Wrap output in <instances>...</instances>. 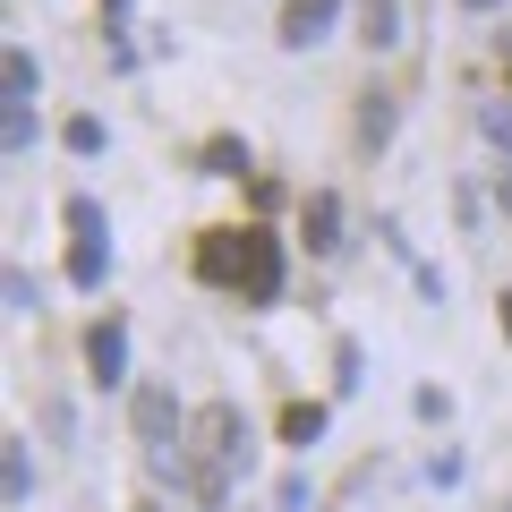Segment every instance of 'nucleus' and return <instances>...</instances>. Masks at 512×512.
<instances>
[{
  "label": "nucleus",
  "mask_w": 512,
  "mask_h": 512,
  "mask_svg": "<svg viewBox=\"0 0 512 512\" xmlns=\"http://www.w3.org/2000/svg\"><path fill=\"white\" fill-rule=\"evenodd\" d=\"M188 436H197V504L205 512H222V470H231V461H248V419H239L231 402H214V410H197V427H188Z\"/></svg>",
  "instance_id": "nucleus-1"
},
{
  "label": "nucleus",
  "mask_w": 512,
  "mask_h": 512,
  "mask_svg": "<svg viewBox=\"0 0 512 512\" xmlns=\"http://www.w3.org/2000/svg\"><path fill=\"white\" fill-rule=\"evenodd\" d=\"M239 299H248V308H274L282 299V239L265 231V222L239 231Z\"/></svg>",
  "instance_id": "nucleus-2"
},
{
  "label": "nucleus",
  "mask_w": 512,
  "mask_h": 512,
  "mask_svg": "<svg viewBox=\"0 0 512 512\" xmlns=\"http://www.w3.org/2000/svg\"><path fill=\"white\" fill-rule=\"evenodd\" d=\"M171 427H180V410H171V384H137V436H146L154 470H171Z\"/></svg>",
  "instance_id": "nucleus-3"
},
{
  "label": "nucleus",
  "mask_w": 512,
  "mask_h": 512,
  "mask_svg": "<svg viewBox=\"0 0 512 512\" xmlns=\"http://www.w3.org/2000/svg\"><path fill=\"white\" fill-rule=\"evenodd\" d=\"M299 239H308V256L342 248V197H333V188H316V197L299 205Z\"/></svg>",
  "instance_id": "nucleus-4"
},
{
  "label": "nucleus",
  "mask_w": 512,
  "mask_h": 512,
  "mask_svg": "<svg viewBox=\"0 0 512 512\" xmlns=\"http://www.w3.org/2000/svg\"><path fill=\"white\" fill-rule=\"evenodd\" d=\"M333 18H342V0H291V9H282V43H291V52H308V43L333 35Z\"/></svg>",
  "instance_id": "nucleus-5"
},
{
  "label": "nucleus",
  "mask_w": 512,
  "mask_h": 512,
  "mask_svg": "<svg viewBox=\"0 0 512 512\" xmlns=\"http://www.w3.org/2000/svg\"><path fill=\"white\" fill-rule=\"evenodd\" d=\"M86 367H94V384H120L128 376V333L120 325H94L86 333Z\"/></svg>",
  "instance_id": "nucleus-6"
},
{
  "label": "nucleus",
  "mask_w": 512,
  "mask_h": 512,
  "mask_svg": "<svg viewBox=\"0 0 512 512\" xmlns=\"http://www.w3.org/2000/svg\"><path fill=\"white\" fill-rule=\"evenodd\" d=\"M197 274L239 291V231H205V239H197Z\"/></svg>",
  "instance_id": "nucleus-7"
},
{
  "label": "nucleus",
  "mask_w": 512,
  "mask_h": 512,
  "mask_svg": "<svg viewBox=\"0 0 512 512\" xmlns=\"http://www.w3.org/2000/svg\"><path fill=\"white\" fill-rule=\"evenodd\" d=\"M103 274H111V239H77L69 248V282L77 291H103Z\"/></svg>",
  "instance_id": "nucleus-8"
},
{
  "label": "nucleus",
  "mask_w": 512,
  "mask_h": 512,
  "mask_svg": "<svg viewBox=\"0 0 512 512\" xmlns=\"http://www.w3.org/2000/svg\"><path fill=\"white\" fill-rule=\"evenodd\" d=\"M316 436H325V402H291V410H282V444H299V453H308Z\"/></svg>",
  "instance_id": "nucleus-9"
},
{
  "label": "nucleus",
  "mask_w": 512,
  "mask_h": 512,
  "mask_svg": "<svg viewBox=\"0 0 512 512\" xmlns=\"http://www.w3.org/2000/svg\"><path fill=\"white\" fill-rule=\"evenodd\" d=\"M0 86H9V103H35V60L9 43V60H0Z\"/></svg>",
  "instance_id": "nucleus-10"
},
{
  "label": "nucleus",
  "mask_w": 512,
  "mask_h": 512,
  "mask_svg": "<svg viewBox=\"0 0 512 512\" xmlns=\"http://www.w3.org/2000/svg\"><path fill=\"white\" fill-rule=\"evenodd\" d=\"M0 137H9V154L35 146V103H0Z\"/></svg>",
  "instance_id": "nucleus-11"
},
{
  "label": "nucleus",
  "mask_w": 512,
  "mask_h": 512,
  "mask_svg": "<svg viewBox=\"0 0 512 512\" xmlns=\"http://www.w3.org/2000/svg\"><path fill=\"white\" fill-rule=\"evenodd\" d=\"M205 171H214V180H239V171H248V146H239V137H214V146H205Z\"/></svg>",
  "instance_id": "nucleus-12"
},
{
  "label": "nucleus",
  "mask_w": 512,
  "mask_h": 512,
  "mask_svg": "<svg viewBox=\"0 0 512 512\" xmlns=\"http://www.w3.org/2000/svg\"><path fill=\"white\" fill-rule=\"evenodd\" d=\"M367 43H402V9H393V0H367Z\"/></svg>",
  "instance_id": "nucleus-13"
},
{
  "label": "nucleus",
  "mask_w": 512,
  "mask_h": 512,
  "mask_svg": "<svg viewBox=\"0 0 512 512\" xmlns=\"http://www.w3.org/2000/svg\"><path fill=\"white\" fill-rule=\"evenodd\" d=\"M0 461H9V504H26V487H35V470H26V436L0 444Z\"/></svg>",
  "instance_id": "nucleus-14"
},
{
  "label": "nucleus",
  "mask_w": 512,
  "mask_h": 512,
  "mask_svg": "<svg viewBox=\"0 0 512 512\" xmlns=\"http://www.w3.org/2000/svg\"><path fill=\"white\" fill-rule=\"evenodd\" d=\"M69 231L77 239H111V222H103V205H94V197H69Z\"/></svg>",
  "instance_id": "nucleus-15"
},
{
  "label": "nucleus",
  "mask_w": 512,
  "mask_h": 512,
  "mask_svg": "<svg viewBox=\"0 0 512 512\" xmlns=\"http://www.w3.org/2000/svg\"><path fill=\"white\" fill-rule=\"evenodd\" d=\"M359 137H367V146H384V137H393V103H384V94H367V111H359Z\"/></svg>",
  "instance_id": "nucleus-16"
},
{
  "label": "nucleus",
  "mask_w": 512,
  "mask_h": 512,
  "mask_svg": "<svg viewBox=\"0 0 512 512\" xmlns=\"http://www.w3.org/2000/svg\"><path fill=\"white\" fill-rule=\"evenodd\" d=\"M478 128H487L495 146H504V154H512V103H487V111H478Z\"/></svg>",
  "instance_id": "nucleus-17"
},
{
  "label": "nucleus",
  "mask_w": 512,
  "mask_h": 512,
  "mask_svg": "<svg viewBox=\"0 0 512 512\" xmlns=\"http://www.w3.org/2000/svg\"><path fill=\"white\" fill-rule=\"evenodd\" d=\"M69 154H103V120H69Z\"/></svg>",
  "instance_id": "nucleus-18"
},
{
  "label": "nucleus",
  "mask_w": 512,
  "mask_h": 512,
  "mask_svg": "<svg viewBox=\"0 0 512 512\" xmlns=\"http://www.w3.org/2000/svg\"><path fill=\"white\" fill-rule=\"evenodd\" d=\"M504 333H512V291H504Z\"/></svg>",
  "instance_id": "nucleus-19"
},
{
  "label": "nucleus",
  "mask_w": 512,
  "mask_h": 512,
  "mask_svg": "<svg viewBox=\"0 0 512 512\" xmlns=\"http://www.w3.org/2000/svg\"><path fill=\"white\" fill-rule=\"evenodd\" d=\"M461 9H495V0H461Z\"/></svg>",
  "instance_id": "nucleus-20"
},
{
  "label": "nucleus",
  "mask_w": 512,
  "mask_h": 512,
  "mask_svg": "<svg viewBox=\"0 0 512 512\" xmlns=\"http://www.w3.org/2000/svg\"><path fill=\"white\" fill-rule=\"evenodd\" d=\"M111 9H128V0H111Z\"/></svg>",
  "instance_id": "nucleus-21"
}]
</instances>
